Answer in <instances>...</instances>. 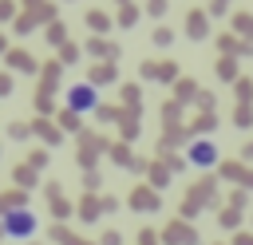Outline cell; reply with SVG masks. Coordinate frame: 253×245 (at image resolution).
Masks as SVG:
<instances>
[{"mask_svg":"<svg viewBox=\"0 0 253 245\" xmlns=\"http://www.w3.org/2000/svg\"><path fill=\"white\" fill-rule=\"evenodd\" d=\"M67 103H71V111H91L95 107V87H71Z\"/></svg>","mask_w":253,"mask_h":245,"instance_id":"obj_2","label":"cell"},{"mask_svg":"<svg viewBox=\"0 0 253 245\" xmlns=\"http://www.w3.org/2000/svg\"><path fill=\"white\" fill-rule=\"evenodd\" d=\"M190 162L194 166H213L217 162V146L213 142H194L190 146Z\"/></svg>","mask_w":253,"mask_h":245,"instance_id":"obj_3","label":"cell"},{"mask_svg":"<svg viewBox=\"0 0 253 245\" xmlns=\"http://www.w3.org/2000/svg\"><path fill=\"white\" fill-rule=\"evenodd\" d=\"M36 229H40V217L32 209H12V213L0 217V233L4 237H32Z\"/></svg>","mask_w":253,"mask_h":245,"instance_id":"obj_1","label":"cell"}]
</instances>
